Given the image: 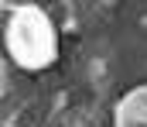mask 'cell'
<instances>
[{"label":"cell","mask_w":147,"mask_h":127,"mask_svg":"<svg viewBox=\"0 0 147 127\" xmlns=\"http://www.w3.org/2000/svg\"><path fill=\"white\" fill-rule=\"evenodd\" d=\"M113 124L116 127H147V86H134L123 93L113 107Z\"/></svg>","instance_id":"2"},{"label":"cell","mask_w":147,"mask_h":127,"mask_svg":"<svg viewBox=\"0 0 147 127\" xmlns=\"http://www.w3.org/2000/svg\"><path fill=\"white\" fill-rule=\"evenodd\" d=\"M3 45H7V55L24 72H41L58 62V31L38 3L10 7L7 28H3Z\"/></svg>","instance_id":"1"}]
</instances>
